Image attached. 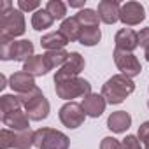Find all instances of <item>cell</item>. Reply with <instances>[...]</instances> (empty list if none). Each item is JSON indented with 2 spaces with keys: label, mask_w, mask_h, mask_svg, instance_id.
I'll return each instance as SVG.
<instances>
[{
  "label": "cell",
  "mask_w": 149,
  "mask_h": 149,
  "mask_svg": "<svg viewBox=\"0 0 149 149\" xmlns=\"http://www.w3.org/2000/svg\"><path fill=\"white\" fill-rule=\"evenodd\" d=\"M100 39H102V32L98 26H83L79 37V42L83 46H95L100 42Z\"/></svg>",
  "instance_id": "21"
},
{
  "label": "cell",
  "mask_w": 149,
  "mask_h": 149,
  "mask_svg": "<svg viewBox=\"0 0 149 149\" xmlns=\"http://www.w3.org/2000/svg\"><path fill=\"white\" fill-rule=\"evenodd\" d=\"M144 56H146V60L149 61V47H147V49H144Z\"/></svg>",
  "instance_id": "35"
},
{
  "label": "cell",
  "mask_w": 149,
  "mask_h": 149,
  "mask_svg": "<svg viewBox=\"0 0 149 149\" xmlns=\"http://www.w3.org/2000/svg\"><path fill=\"white\" fill-rule=\"evenodd\" d=\"M30 118L25 111L18 109V111H13L6 116H2V123L13 130V132H25V130H30Z\"/></svg>",
  "instance_id": "13"
},
{
  "label": "cell",
  "mask_w": 149,
  "mask_h": 149,
  "mask_svg": "<svg viewBox=\"0 0 149 149\" xmlns=\"http://www.w3.org/2000/svg\"><path fill=\"white\" fill-rule=\"evenodd\" d=\"M14 135H16V132H13L9 128H4L0 132V149L14 147Z\"/></svg>",
  "instance_id": "27"
},
{
  "label": "cell",
  "mask_w": 149,
  "mask_h": 149,
  "mask_svg": "<svg viewBox=\"0 0 149 149\" xmlns=\"http://www.w3.org/2000/svg\"><path fill=\"white\" fill-rule=\"evenodd\" d=\"M76 18H77V21L83 26H98V21H100L98 13H95L93 9H83V11H79L76 14Z\"/></svg>",
  "instance_id": "25"
},
{
  "label": "cell",
  "mask_w": 149,
  "mask_h": 149,
  "mask_svg": "<svg viewBox=\"0 0 149 149\" xmlns=\"http://www.w3.org/2000/svg\"><path fill=\"white\" fill-rule=\"evenodd\" d=\"M114 42H116V49L125 53H133V49L139 47V33L132 28H121L116 33Z\"/></svg>",
  "instance_id": "11"
},
{
  "label": "cell",
  "mask_w": 149,
  "mask_h": 149,
  "mask_svg": "<svg viewBox=\"0 0 149 149\" xmlns=\"http://www.w3.org/2000/svg\"><path fill=\"white\" fill-rule=\"evenodd\" d=\"M81 30H83V25L77 21V18H67L63 19L61 26H60V32L68 39V42H74V40H79L81 37Z\"/></svg>",
  "instance_id": "18"
},
{
  "label": "cell",
  "mask_w": 149,
  "mask_h": 149,
  "mask_svg": "<svg viewBox=\"0 0 149 149\" xmlns=\"http://www.w3.org/2000/svg\"><path fill=\"white\" fill-rule=\"evenodd\" d=\"M147 107H149V102H147Z\"/></svg>",
  "instance_id": "36"
},
{
  "label": "cell",
  "mask_w": 149,
  "mask_h": 149,
  "mask_svg": "<svg viewBox=\"0 0 149 149\" xmlns=\"http://www.w3.org/2000/svg\"><path fill=\"white\" fill-rule=\"evenodd\" d=\"M54 90H56V95L60 98L72 100V98H77V97L90 95L91 93V84L83 77H72V79L54 83Z\"/></svg>",
  "instance_id": "5"
},
{
  "label": "cell",
  "mask_w": 149,
  "mask_h": 149,
  "mask_svg": "<svg viewBox=\"0 0 149 149\" xmlns=\"http://www.w3.org/2000/svg\"><path fill=\"white\" fill-rule=\"evenodd\" d=\"M121 144H123V149H142L140 140L135 135H126V139H123Z\"/></svg>",
  "instance_id": "30"
},
{
  "label": "cell",
  "mask_w": 149,
  "mask_h": 149,
  "mask_svg": "<svg viewBox=\"0 0 149 149\" xmlns=\"http://www.w3.org/2000/svg\"><path fill=\"white\" fill-rule=\"evenodd\" d=\"M135 91V83L123 76V74H118V76H112L104 86H102V97L105 98L107 104L111 105H116V104H121L125 102V98L128 95H132Z\"/></svg>",
  "instance_id": "1"
},
{
  "label": "cell",
  "mask_w": 149,
  "mask_h": 149,
  "mask_svg": "<svg viewBox=\"0 0 149 149\" xmlns=\"http://www.w3.org/2000/svg\"><path fill=\"white\" fill-rule=\"evenodd\" d=\"M139 140L142 142V146L146 147V149H149V121H146V123H142L140 126H139Z\"/></svg>",
  "instance_id": "28"
},
{
  "label": "cell",
  "mask_w": 149,
  "mask_h": 149,
  "mask_svg": "<svg viewBox=\"0 0 149 149\" xmlns=\"http://www.w3.org/2000/svg\"><path fill=\"white\" fill-rule=\"evenodd\" d=\"M7 86V79H6V76H0V90H4Z\"/></svg>",
  "instance_id": "33"
},
{
  "label": "cell",
  "mask_w": 149,
  "mask_h": 149,
  "mask_svg": "<svg viewBox=\"0 0 149 149\" xmlns=\"http://www.w3.org/2000/svg\"><path fill=\"white\" fill-rule=\"evenodd\" d=\"M53 21H54V18H53L46 9H39V11H35L33 16H32V26H33V30H37V32H42V30L49 28V26L53 25Z\"/></svg>",
  "instance_id": "20"
},
{
  "label": "cell",
  "mask_w": 149,
  "mask_h": 149,
  "mask_svg": "<svg viewBox=\"0 0 149 149\" xmlns=\"http://www.w3.org/2000/svg\"><path fill=\"white\" fill-rule=\"evenodd\" d=\"M18 97L21 100V105L25 107V112L32 121H42L49 116V102L39 88H33L32 91L21 93Z\"/></svg>",
  "instance_id": "2"
},
{
  "label": "cell",
  "mask_w": 149,
  "mask_h": 149,
  "mask_svg": "<svg viewBox=\"0 0 149 149\" xmlns=\"http://www.w3.org/2000/svg\"><path fill=\"white\" fill-rule=\"evenodd\" d=\"M70 53H67L65 49H56V51H47L44 53V58H46V63L49 67V70H53L54 67H63L65 61L68 60Z\"/></svg>",
  "instance_id": "22"
},
{
  "label": "cell",
  "mask_w": 149,
  "mask_h": 149,
  "mask_svg": "<svg viewBox=\"0 0 149 149\" xmlns=\"http://www.w3.org/2000/svg\"><path fill=\"white\" fill-rule=\"evenodd\" d=\"M132 126V116L126 111H116L107 118V128L114 133H123Z\"/></svg>",
  "instance_id": "16"
},
{
  "label": "cell",
  "mask_w": 149,
  "mask_h": 149,
  "mask_svg": "<svg viewBox=\"0 0 149 149\" xmlns=\"http://www.w3.org/2000/svg\"><path fill=\"white\" fill-rule=\"evenodd\" d=\"M100 149H123V144L114 137H105L100 142Z\"/></svg>",
  "instance_id": "29"
},
{
  "label": "cell",
  "mask_w": 149,
  "mask_h": 149,
  "mask_svg": "<svg viewBox=\"0 0 149 149\" xmlns=\"http://www.w3.org/2000/svg\"><path fill=\"white\" fill-rule=\"evenodd\" d=\"M21 109V100L18 95H4L0 98V111H2V116Z\"/></svg>",
  "instance_id": "24"
},
{
  "label": "cell",
  "mask_w": 149,
  "mask_h": 149,
  "mask_svg": "<svg viewBox=\"0 0 149 149\" xmlns=\"http://www.w3.org/2000/svg\"><path fill=\"white\" fill-rule=\"evenodd\" d=\"M9 86H11L13 91H16L18 95L28 93V91H32L33 88H37L33 76H32V74H28V72H25V70L13 74L11 79H9Z\"/></svg>",
  "instance_id": "14"
},
{
  "label": "cell",
  "mask_w": 149,
  "mask_h": 149,
  "mask_svg": "<svg viewBox=\"0 0 149 149\" xmlns=\"http://www.w3.org/2000/svg\"><path fill=\"white\" fill-rule=\"evenodd\" d=\"M18 6H19V11H35V9H39V2L37 0H19L18 2Z\"/></svg>",
  "instance_id": "31"
},
{
  "label": "cell",
  "mask_w": 149,
  "mask_h": 149,
  "mask_svg": "<svg viewBox=\"0 0 149 149\" xmlns=\"http://www.w3.org/2000/svg\"><path fill=\"white\" fill-rule=\"evenodd\" d=\"M33 56V44L30 40H2L0 39V58L26 61Z\"/></svg>",
  "instance_id": "4"
},
{
  "label": "cell",
  "mask_w": 149,
  "mask_h": 149,
  "mask_svg": "<svg viewBox=\"0 0 149 149\" xmlns=\"http://www.w3.org/2000/svg\"><path fill=\"white\" fill-rule=\"evenodd\" d=\"M35 146V132L25 130V132H16L14 135V149H30Z\"/></svg>",
  "instance_id": "23"
},
{
  "label": "cell",
  "mask_w": 149,
  "mask_h": 149,
  "mask_svg": "<svg viewBox=\"0 0 149 149\" xmlns=\"http://www.w3.org/2000/svg\"><path fill=\"white\" fill-rule=\"evenodd\" d=\"M46 11L54 18V19H63L67 14V7L61 0H49L46 4Z\"/></svg>",
  "instance_id": "26"
},
{
  "label": "cell",
  "mask_w": 149,
  "mask_h": 149,
  "mask_svg": "<svg viewBox=\"0 0 149 149\" xmlns=\"http://www.w3.org/2000/svg\"><path fill=\"white\" fill-rule=\"evenodd\" d=\"M81 105H83V111L86 112V116H90V118H100L104 114V111H105L107 102H105V98L102 95L90 93V95H86L83 98Z\"/></svg>",
  "instance_id": "12"
},
{
  "label": "cell",
  "mask_w": 149,
  "mask_h": 149,
  "mask_svg": "<svg viewBox=\"0 0 149 149\" xmlns=\"http://www.w3.org/2000/svg\"><path fill=\"white\" fill-rule=\"evenodd\" d=\"M25 33V16L18 9H9L0 13V39L14 40L16 37Z\"/></svg>",
  "instance_id": "3"
},
{
  "label": "cell",
  "mask_w": 149,
  "mask_h": 149,
  "mask_svg": "<svg viewBox=\"0 0 149 149\" xmlns=\"http://www.w3.org/2000/svg\"><path fill=\"white\" fill-rule=\"evenodd\" d=\"M84 68V58L79 53H70L68 60L65 61L63 67H60V70L54 76V83L58 81H65V79H72V77H79V74Z\"/></svg>",
  "instance_id": "9"
},
{
  "label": "cell",
  "mask_w": 149,
  "mask_h": 149,
  "mask_svg": "<svg viewBox=\"0 0 149 149\" xmlns=\"http://www.w3.org/2000/svg\"><path fill=\"white\" fill-rule=\"evenodd\" d=\"M139 46H142L144 49L149 47V26L140 30V33H139Z\"/></svg>",
  "instance_id": "32"
},
{
  "label": "cell",
  "mask_w": 149,
  "mask_h": 149,
  "mask_svg": "<svg viewBox=\"0 0 149 149\" xmlns=\"http://www.w3.org/2000/svg\"><path fill=\"white\" fill-rule=\"evenodd\" d=\"M67 44H68V39H67L61 32H51V33H46V35L40 39V46L46 47L47 51L63 49Z\"/></svg>",
  "instance_id": "19"
},
{
  "label": "cell",
  "mask_w": 149,
  "mask_h": 149,
  "mask_svg": "<svg viewBox=\"0 0 149 149\" xmlns=\"http://www.w3.org/2000/svg\"><path fill=\"white\" fill-rule=\"evenodd\" d=\"M146 18L144 14V7L139 4V2H126L121 6V13H119V19L128 25V26H133V25H139L142 23Z\"/></svg>",
  "instance_id": "10"
},
{
  "label": "cell",
  "mask_w": 149,
  "mask_h": 149,
  "mask_svg": "<svg viewBox=\"0 0 149 149\" xmlns=\"http://www.w3.org/2000/svg\"><path fill=\"white\" fill-rule=\"evenodd\" d=\"M119 13H121V6L116 0H102L98 4V18L107 25L116 23L119 19Z\"/></svg>",
  "instance_id": "15"
},
{
  "label": "cell",
  "mask_w": 149,
  "mask_h": 149,
  "mask_svg": "<svg viewBox=\"0 0 149 149\" xmlns=\"http://www.w3.org/2000/svg\"><path fill=\"white\" fill-rule=\"evenodd\" d=\"M58 116H60V121H61L67 128L74 130V128H79V126L84 123L86 112L83 111V105H81V104L67 102V104L60 109Z\"/></svg>",
  "instance_id": "7"
},
{
  "label": "cell",
  "mask_w": 149,
  "mask_h": 149,
  "mask_svg": "<svg viewBox=\"0 0 149 149\" xmlns=\"http://www.w3.org/2000/svg\"><path fill=\"white\" fill-rule=\"evenodd\" d=\"M70 139L54 128H39L35 132V147L39 149H68Z\"/></svg>",
  "instance_id": "6"
},
{
  "label": "cell",
  "mask_w": 149,
  "mask_h": 149,
  "mask_svg": "<svg viewBox=\"0 0 149 149\" xmlns=\"http://www.w3.org/2000/svg\"><path fill=\"white\" fill-rule=\"evenodd\" d=\"M23 70L28 72V74H32V76L35 77V76H46V74L49 72V67H47V63H46L44 54H33L30 60L25 61Z\"/></svg>",
  "instance_id": "17"
},
{
  "label": "cell",
  "mask_w": 149,
  "mask_h": 149,
  "mask_svg": "<svg viewBox=\"0 0 149 149\" xmlns=\"http://www.w3.org/2000/svg\"><path fill=\"white\" fill-rule=\"evenodd\" d=\"M84 2H70V7H83Z\"/></svg>",
  "instance_id": "34"
},
{
  "label": "cell",
  "mask_w": 149,
  "mask_h": 149,
  "mask_svg": "<svg viewBox=\"0 0 149 149\" xmlns=\"http://www.w3.org/2000/svg\"><path fill=\"white\" fill-rule=\"evenodd\" d=\"M114 61H116V67L121 70L123 76H126L130 79L139 76L140 70H142L140 61L137 60V56L133 53H125V51L114 49Z\"/></svg>",
  "instance_id": "8"
}]
</instances>
